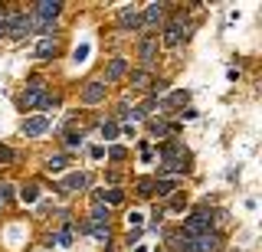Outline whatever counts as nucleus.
<instances>
[{
    "instance_id": "nucleus-1",
    "label": "nucleus",
    "mask_w": 262,
    "mask_h": 252,
    "mask_svg": "<svg viewBox=\"0 0 262 252\" xmlns=\"http://www.w3.org/2000/svg\"><path fill=\"white\" fill-rule=\"evenodd\" d=\"M210 226H213V216L207 213V210H200V213H193V216H187V219H184V236L196 239V236L210 233Z\"/></svg>"
},
{
    "instance_id": "nucleus-2",
    "label": "nucleus",
    "mask_w": 262,
    "mask_h": 252,
    "mask_svg": "<svg viewBox=\"0 0 262 252\" xmlns=\"http://www.w3.org/2000/svg\"><path fill=\"white\" fill-rule=\"evenodd\" d=\"M46 99V82H39V79H33L27 85V92L20 95V105L23 108H39V102Z\"/></svg>"
},
{
    "instance_id": "nucleus-3",
    "label": "nucleus",
    "mask_w": 262,
    "mask_h": 252,
    "mask_svg": "<svg viewBox=\"0 0 262 252\" xmlns=\"http://www.w3.org/2000/svg\"><path fill=\"white\" fill-rule=\"evenodd\" d=\"M62 0H39V4H33V17L36 20H46V23H53L56 17L62 13Z\"/></svg>"
},
{
    "instance_id": "nucleus-4",
    "label": "nucleus",
    "mask_w": 262,
    "mask_h": 252,
    "mask_svg": "<svg viewBox=\"0 0 262 252\" xmlns=\"http://www.w3.org/2000/svg\"><path fill=\"white\" fill-rule=\"evenodd\" d=\"M220 249H223V239L216 233H203L193 239V252H220Z\"/></svg>"
},
{
    "instance_id": "nucleus-5",
    "label": "nucleus",
    "mask_w": 262,
    "mask_h": 252,
    "mask_svg": "<svg viewBox=\"0 0 262 252\" xmlns=\"http://www.w3.org/2000/svg\"><path fill=\"white\" fill-rule=\"evenodd\" d=\"M102 99H105V82H102V79L85 82V88H82V102H85V105H98Z\"/></svg>"
},
{
    "instance_id": "nucleus-6",
    "label": "nucleus",
    "mask_w": 262,
    "mask_h": 252,
    "mask_svg": "<svg viewBox=\"0 0 262 252\" xmlns=\"http://www.w3.org/2000/svg\"><path fill=\"white\" fill-rule=\"evenodd\" d=\"M7 33L16 36V39H23L27 33H33V17H10V20H7Z\"/></svg>"
},
{
    "instance_id": "nucleus-7",
    "label": "nucleus",
    "mask_w": 262,
    "mask_h": 252,
    "mask_svg": "<svg viewBox=\"0 0 262 252\" xmlns=\"http://www.w3.org/2000/svg\"><path fill=\"white\" fill-rule=\"evenodd\" d=\"M46 131H49V118L46 115H33V118L23 121V134H27V138H39Z\"/></svg>"
},
{
    "instance_id": "nucleus-8",
    "label": "nucleus",
    "mask_w": 262,
    "mask_h": 252,
    "mask_svg": "<svg viewBox=\"0 0 262 252\" xmlns=\"http://www.w3.org/2000/svg\"><path fill=\"white\" fill-rule=\"evenodd\" d=\"M138 56H141L144 66H151V62L158 59V39H154V36H144L141 46H138Z\"/></svg>"
},
{
    "instance_id": "nucleus-9",
    "label": "nucleus",
    "mask_w": 262,
    "mask_h": 252,
    "mask_svg": "<svg viewBox=\"0 0 262 252\" xmlns=\"http://www.w3.org/2000/svg\"><path fill=\"white\" fill-rule=\"evenodd\" d=\"M125 72H128V59H121V56H118V59H112L108 66H105V82H118Z\"/></svg>"
},
{
    "instance_id": "nucleus-10",
    "label": "nucleus",
    "mask_w": 262,
    "mask_h": 252,
    "mask_svg": "<svg viewBox=\"0 0 262 252\" xmlns=\"http://www.w3.org/2000/svg\"><path fill=\"white\" fill-rule=\"evenodd\" d=\"M118 27H121V30H138V27H141V17L135 13V7H121V13H118Z\"/></svg>"
},
{
    "instance_id": "nucleus-11",
    "label": "nucleus",
    "mask_w": 262,
    "mask_h": 252,
    "mask_svg": "<svg viewBox=\"0 0 262 252\" xmlns=\"http://www.w3.org/2000/svg\"><path fill=\"white\" fill-rule=\"evenodd\" d=\"M184 36H187V33H184V23H180V20L167 23V30H164V46H177Z\"/></svg>"
},
{
    "instance_id": "nucleus-12",
    "label": "nucleus",
    "mask_w": 262,
    "mask_h": 252,
    "mask_svg": "<svg viewBox=\"0 0 262 252\" xmlns=\"http://www.w3.org/2000/svg\"><path fill=\"white\" fill-rule=\"evenodd\" d=\"M164 7H167V4H147V7H144V13H141V23H144V27H154V23H161Z\"/></svg>"
},
{
    "instance_id": "nucleus-13",
    "label": "nucleus",
    "mask_w": 262,
    "mask_h": 252,
    "mask_svg": "<svg viewBox=\"0 0 262 252\" xmlns=\"http://www.w3.org/2000/svg\"><path fill=\"white\" fill-rule=\"evenodd\" d=\"M85 184H89V177L82 174V170H79V174H69V177H66V180L59 184V193H72V190H82Z\"/></svg>"
},
{
    "instance_id": "nucleus-14",
    "label": "nucleus",
    "mask_w": 262,
    "mask_h": 252,
    "mask_svg": "<svg viewBox=\"0 0 262 252\" xmlns=\"http://www.w3.org/2000/svg\"><path fill=\"white\" fill-rule=\"evenodd\" d=\"M56 50H59V43H56L53 36H43V39L36 43V59H53Z\"/></svg>"
},
{
    "instance_id": "nucleus-15",
    "label": "nucleus",
    "mask_w": 262,
    "mask_h": 252,
    "mask_svg": "<svg viewBox=\"0 0 262 252\" xmlns=\"http://www.w3.org/2000/svg\"><path fill=\"white\" fill-rule=\"evenodd\" d=\"M121 200H125V193L115 190V187H108V190H98V193H95V203H102V207H108V203H112V207H118Z\"/></svg>"
},
{
    "instance_id": "nucleus-16",
    "label": "nucleus",
    "mask_w": 262,
    "mask_h": 252,
    "mask_svg": "<svg viewBox=\"0 0 262 252\" xmlns=\"http://www.w3.org/2000/svg\"><path fill=\"white\" fill-rule=\"evenodd\" d=\"M161 161H184V144H180V141H167L161 148Z\"/></svg>"
},
{
    "instance_id": "nucleus-17",
    "label": "nucleus",
    "mask_w": 262,
    "mask_h": 252,
    "mask_svg": "<svg viewBox=\"0 0 262 252\" xmlns=\"http://www.w3.org/2000/svg\"><path fill=\"white\" fill-rule=\"evenodd\" d=\"M174 190H177L174 177H158V180H154V193H158V197H170Z\"/></svg>"
},
{
    "instance_id": "nucleus-18",
    "label": "nucleus",
    "mask_w": 262,
    "mask_h": 252,
    "mask_svg": "<svg viewBox=\"0 0 262 252\" xmlns=\"http://www.w3.org/2000/svg\"><path fill=\"white\" fill-rule=\"evenodd\" d=\"M187 164L184 161H161V167H158V177H167V174H184Z\"/></svg>"
},
{
    "instance_id": "nucleus-19",
    "label": "nucleus",
    "mask_w": 262,
    "mask_h": 252,
    "mask_svg": "<svg viewBox=\"0 0 262 252\" xmlns=\"http://www.w3.org/2000/svg\"><path fill=\"white\" fill-rule=\"evenodd\" d=\"M151 82H154V79H151L147 69H135V72H131V85H135V88H151Z\"/></svg>"
},
{
    "instance_id": "nucleus-20",
    "label": "nucleus",
    "mask_w": 262,
    "mask_h": 252,
    "mask_svg": "<svg viewBox=\"0 0 262 252\" xmlns=\"http://www.w3.org/2000/svg\"><path fill=\"white\" fill-rule=\"evenodd\" d=\"M89 223H92V226H108V207L95 203V207H92V216H89Z\"/></svg>"
},
{
    "instance_id": "nucleus-21",
    "label": "nucleus",
    "mask_w": 262,
    "mask_h": 252,
    "mask_svg": "<svg viewBox=\"0 0 262 252\" xmlns=\"http://www.w3.org/2000/svg\"><path fill=\"white\" fill-rule=\"evenodd\" d=\"M85 230L92 233V239H95V242H105V246L112 242V230H108V226H92V223H85Z\"/></svg>"
},
{
    "instance_id": "nucleus-22",
    "label": "nucleus",
    "mask_w": 262,
    "mask_h": 252,
    "mask_svg": "<svg viewBox=\"0 0 262 252\" xmlns=\"http://www.w3.org/2000/svg\"><path fill=\"white\" fill-rule=\"evenodd\" d=\"M147 128H151V138H167L170 131H174V128H170L167 121H161V118H154V121H151Z\"/></svg>"
},
{
    "instance_id": "nucleus-23",
    "label": "nucleus",
    "mask_w": 262,
    "mask_h": 252,
    "mask_svg": "<svg viewBox=\"0 0 262 252\" xmlns=\"http://www.w3.org/2000/svg\"><path fill=\"white\" fill-rule=\"evenodd\" d=\"M20 200H23V203H36V200H39V187H36V184H23V187H20Z\"/></svg>"
},
{
    "instance_id": "nucleus-24",
    "label": "nucleus",
    "mask_w": 262,
    "mask_h": 252,
    "mask_svg": "<svg viewBox=\"0 0 262 252\" xmlns=\"http://www.w3.org/2000/svg\"><path fill=\"white\" fill-rule=\"evenodd\" d=\"M66 164H69V157L56 154V157H49V161H46V170H49V174H59V170H66Z\"/></svg>"
},
{
    "instance_id": "nucleus-25",
    "label": "nucleus",
    "mask_w": 262,
    "mask_h": 252,
    "mask_svg": "<svg viewBox=\"0 0 262 252\" xmlns=\"http://www.w3.org/2000/svg\"><path fill=\"white\" fill-rule=\"evenodd\" d=\"M98 131H102V138H105V141H112V138H118V134H121L115 121H102V128H98Z\"/></svg>"
},
{
    "instance_id": "nucleus-26",
    "label": "nucleus",
    "mask_w": 262,
    "mask_h": 252,
    "mask_svg": "<svg viewBox=\"0 0 262 252\" xmlns=\"http://www.w3.org/2000/svg\"><path fill=\"white\" fill-rule=\"evenodd\" d=\"M138 197H154V180H151V177L138 180Z\"/></svg>"
},
{
    "instance_id": "nucleus-27",
    "label": "nucleus",
    "mask_w": 262,
    "mask_h": 252,
    "mask_svg": "<svg viewBox=\"0 0 262 252\" xmlns=\"http://www.w3.org/2000/svg\"><path fill=\"white\" fill-rule=\"evenodd\" d=\"M82 138H85V134L72 128V131H66V144H69V148H79V144H82Z\"/></svg>"
},
{
    "instance_id": "nucleus-28",
    "label": "nucleus",
    "mask_w": 262,
    "mask_h": 252,
    "mask_svg": "<svg viewBox=\"0 0 262 252\" xmlns=\"http://www.w3.org/2000/svg\"><path fill=\"white\" fill-rule=\"evenodd\" d=\"M89 53H92V46H89V43H82V46H76L72 59H76V62H85V56H89Z\"/></svg>"
},
{
    "instance_id": "nucleus-29",
    "label": "nucleus",
    "mask_w": 262,
    "mask_h": 252,
    "mask_svg": "<svg viewBox=\"0 0 262 252\" xmlns=\"http://www.w3.org/2000/svg\"><path fill=\"white\" fill-rule=\"evenodd\" d=\"M56 242H59V246H72V226H66V230H59V236H56Z\"/></svg>"
},
{
    "instance_id": "nucleus-30",
    "label": "nucleus",
    "mask_w": 262,
    "mask_h": 252,
    "mask_svg": "<svg viewBox=\"0 0 262 252\" xmlns=\"http://www.w3.org/2000/svg\"><path fill=\"white\" fill-rule=\"evenodd\" d=\"M108 157H112V161H125V157H128V148L115 144V148H108Z\"/></svg>"
},
{
    "instance_id": "nucleus-31",
    "label": "nucleus",
    "mask_w": 262,
    "mask_h": 252,
    "mask_svg": "<svg viewBox=\"0 0 262 252\" xmlns=\"http://www.w3.org/2000/svg\"><path fill=\"white\" fill-rule=\"evenodd\" d=\"M56 105H59V95H49V92H46V99L39 102V108H43V111H49V108H56Z\"/></svg>"
},
{
    "instance_id": "nucleus-32",
    "label": "nucleus",
    "mask_w": 262,
    "mask_h": 252,
    "mask_svg": "<svg viewBox=\"0 0 262 252\" xmlns=\"http://www.w3.org/2000/svg\"><path fill=\"white\" fill-rule=\"evenodd\" d=\"M10 161H13V148L0 144V164H10Z\"/></svg>"
},
{
    "instance_id": "nucleus-33",
    "label": "nucleus",
    "mask_w": 262,
    "mask_h": 252,
    "mask_svg": "<svg viewBox=\"0 0 262 252\" xmlns=\"http://www.w3.org/2000/svg\"><path fill=\"white\" fill-rule=\"evenodd\" d=\"M13 197V184H0V203H7Z\"/></svg>"
},
{
    "instance_id": "nucleus-34",
    "label": "nucleus",
    "mask_w": 262,
    "mask_h": 252,
    "mask_svg": "<svg viewBox=\"0 0 262 252\" xmlns=\"http://www.w3.org/2000/svg\"><path fill=\"white\" fill-rule=\"evenodd\" d=\"M151 92L154 95H164V92H167V82H164V79H154V82H151Z\"/></svg>"
},
{
    "instance_id": "nucleus-35",
    "label": "nucleus",
    "mask_w": 262,
    "mask_h": 252,
    "mask_svg": "<svg viewBox=\"0 0 262 252\" xmlns=\"http://www.w3.org/2000/svg\"><path fill=\"white\" fill-rule=\"evenodd\" d=\"M141 223H144V213H135V210H131V213H128V226H135V230H138Z\"/></svg>"
},
{
    "instance_id": "nucleus-36",
    "label": "nucleus",
    "mask_w": 262,
    "mask_h": 252,
    "mask_svg": "<svg viewBox=\"0 0 262 252\" xmlns=\"http://www.w3.org/2000/svg\"><path fill=\"white\" fill-rule=\"evenodd\" d=\"M170 102H174V105H187V102H190V92H174Z\"/></svg>"
},
{
    "instance_id": "nucleus-37",
    "label": "nucleus",
    "mask_w": 262,
    "mask_h": 252,
    "mask_svg": "<svg viewBox=\"0 0 262 252\" xmlns=\"http://www.w3.org/2000/svg\"><path fill=\"white\" fill-rule=\"evenodd\" d=\"M141 161H144V164L154 161V148H151V144H141Z\"/></svg>"
},
{
    "instance_id": "nucleus-38",
    "label": "nucleus",
    "mask_w": 262,
    "mask_h": 252,
    "mask_svg": "<svg viewBox=\"0 0 262 252\" xmlns=\"http://www.w3.org/2000/svg\"><path fill=\"white\" fill-rule=\"evenodd\" d=\"M89 154H92V161H102L105 157V148H98V144H95V148H89Z\"/></svg>"
},
{
    "instance_id": "nucleus-39",
    "label": "nucleus",
    "mask_w": 262,
    "mask_h": 252,
    "mask_svg": "<svg viewBox=\"0 0 262 252\" xmlns=\"http://www.w3.org/2000/svg\"><path fill=\"white\" fill-rule=\"evenodd\" d=\"M180 115H184L187 121H193V118H196V108H184V111H180Z\"/></svg>"
},
{
    "instance_id": "nucleus-40",
    "label": "nucleus",
    "mask_w": 262,
    "mask_h": 252,
    "mask_svg": "<svg viewBox=\"0 0 262 252\" xmlns=\"http://www.w3.org/2000/svg\"><path fill=\"white\" fill-rule=\"evenodd\" d=\"M7 33V20H0V36H4Z\"/></svg>"
},
{
    "instance_id": "nucleus-41",
    "label": "nucleus",
    "mask_w": 262,
    "mask_h": 252,
    "mask_svg": "<svg viewBox=\"0 0 262 252\" xmlns=\"http://www.w3.org/2000/svg\"><path fill=\"white\" fill-rule=\"evenodd\" d=\"M0 207H4V203H0Z\"/></svg>"
}]
</instances>
